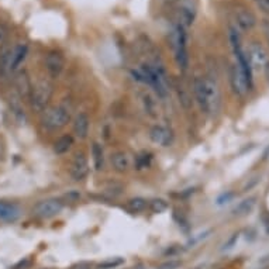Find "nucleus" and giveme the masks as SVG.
<instances>
[{
  "label": "nucleus",
  "mask_w": 269,
  "mask_h": 269,
  "mask_svg": "<svg viewBox=\"0 0 269 269\" xmlns=\"http://www.w3.org/2000/svg\"><path fill=\"white\" fill-rule=\"evenodd\" d=\"M148 207V200L144 197H133L127 202V208L131 213H142Z\"/></svg>",
  "instance_id": "24"
},
{
  "label": "nucleus",
  "mask_w": 269,
  "mask_h": 269,
  "mask_svg": "<svg viewBox=\"0 0 269 269\" xmlns=\"http://www.w3.org/2000/svg\"><path fill=\"white\" fill-rule=\"evenodd\" d=\"M9 107H10V110H12L13 116L16 117L19 122H23V120H24L25 113L19 95H14V93H13L12 96H10V99H9Z\"/></svg>",
  "instance_id": "21"
},
{
  "label": "nucleus",
  "mask_w": 269,
  "mask_h": 269,
  "mask_svg": "<svg viewBox=\"0 0 269 269\" xmlns=\"http://www.w3.org/2000/svg\"><path fill=\"white\" fill-rule=\"evenodd\" d=\"M44 64H45V69L49 74V76L52 78H59L65 68V58L62 56V54L56 52V51H52V52H48L45 59H44Z\"/></svg>",
  "instance_id": "10"
},
{
  "label": "nucleus",
  "mask_w": 269,
  "mask_h": 269,
  "mask_svg": "<svg viewBox=\"0 0 269 269\" xmlns=\"http://www.w3.org/2000/svg\"><path fill=\"white\" fill-rule=\"evenodd\" d=\"M230 83H231L232 92L237 96H245L248 91L251 89V85L248 80L245 79L244 74L241 72L237 65H232L231 71H230Z\"/></svg>",
  "instance_id": "9"
},
{
  "label": "nucleus",
  "mask_w": 269,
  "mask_h": 269,
  "mask_svg": "<svg viewBox=\"0 0 269 269\" xmlns=\"http://www.w3.org/2000/svg\"><path fill=\"white\" fill-rule=\"evenodd\" d=\"M21 216L19 204L10 202H0V221L2 223H14Z\"/></svg>",
  "instance_id": "14"
},
{
  "label": "nucleus",
  "mask_w": 269,
  "mask_h": 269,
  "mask_svg": "<svg viewBox=\"0 0 269 269\" xmlns=\"http://www.w3.org/2000/svg\"><path fill=\"white\" fill-rule=\"evenodd\" d=\"M262 28H263V34H265V37H266V41L269 43V20H263Z\"/></svg>",
  "instance_id": "33"
},
{
  "label": "nucleus",
  "mask_w": 269,
  "mask_h": 269,
  "mask_svg": "<svg viewBox=\"0 0 269 269\" xmlns=\"http://www.w3.org/2000/svg\"><path fill=\"white\" fill-rule=\"evenodd\" d=\"M140 103H141V107H142V111H144L148 117H151V118H158L159 116L158 100H157V98L154 96L153 93L148 92V91L141 93Z\"/></svg>",
  "instance_id": "13"
},
{
  "label": "nucleus",
  "mask_w": 269,
  "mask_h": 269,
  "mask_svg": "<svg viewBox=\"0 0 269 269\" xmlns=\"http://www.w3.org/2000/svg\"><path fill=\"white\" fill-rule=\"evenodd\" d=\"M196 17V5L193 0H181L177 6V21L185 28H189Z\"/></svg>",
  "instance_id": "8"
},
{
  "label": "nucleus",
  "mask_w": 269,
  "mask_h": 269,
  "mask_svg": "<svg viewBox=\"0 0 269 269\" xmlns=\"http://www.w3.org/2000/svg\"><path fill=\"white\" fill-rule=\"evenodd\" d=\"M261 262H262V263L269 262V254H268V255H265V257H263L262 259H261Z\"/></svg>",
  "instance_id": "37"
},
{
  "label": "nucleus",
  "mask_w": 269,
  "mask_h": 269,
  "mask_svg": "<svg viewBox=\"0 0 269 269\" xmlns=\"http://www.w3.org/2000/svg\"><path fill=\"white\" fill-rule=\"evenodd\" d=\"M52 91H54V87L49 80H38L37 83L33 86V91H31V107L38 113L45 110V107L48 106L49 100L52 98Z\"/></svg>",
  "instance_id": "4"
},
{
  "label": "nucleus",
  "mask_w": 269,
  "mask_h": 269,
  "mask_svg": "<svg viewBox=\"0 0 269 269\" xmlns=\"http://www.w3.org/2000/svg\"><path fill=\"white\" fill-rule=\"evenodd\" d=\"M234 17H235V24H237V27H238L240 30L250 31L257 25V17H255V14L251 12V10H248V9H245V7L237 9Z\"/></svg>",
  "instance_id": "12"
},
{
  "label": "nucleus",
  "mask_w": 269,
  "mask_h": 269,
  "mask_svg": "<svg viewBox=\"0 0 269 269\" xmlns=\"http://www.w3.org/2000/svg\"><path fill=\"white\" fill-rule=\"evenodd\" d=\"M255 206H257V197H248V199H244L243 202H240L237 207L232 210V213L238 217H245L254 212Z\"/></svg>",
  "instance_id": "20"
},
{
  "label": "nucleus",
  "mask_w": 269,
  "mask_h": 269,
  "mask_svg": "<svg viewBox=\"0 0 269 269\" xmlns=\"http://www.w3.org/2000/svg\"><path fill=\"white\" fill-rule=\"evenodd\" d=\"M28 54V47L27 44H17L12 48V54H10V72H16L20 68V65L24 62L25 56Z\"/></svg>",
  "instance_id": "17"
},
{
  "label": "nucleus",
  "mask_w": 269,
  "mask_h": 269,
  "mask_svg": "<svg viewBox=\"0 0 269 269\" xmlns=\"http://www.w3.org/2000/svg\"><path fill=\"white\" fill-rule=\"evenodd\" d=\"M148 208L153 213H164L166 208H168V203L164 199H153V200L148 202Z\"/></svg>",
  "instance_id": "26"
},
{
  "label": "nucleus",
  "mask_w": 269,
  "mask_h": 269,
  "mask_svg": "<svg viewBox=\"0 0 269 269\" xmlns=\"http://www.w3.org/2000/svg\"><path fill=\"white\" fill-rule=\"evenodd\" d=\"M193 93L196 103L202 113L207 116H214L221 103L220 87L212 78H195L193 80Z\"/></svg>",
  "instance_id": "1"
},
{
  "label": "nucleus",
  "mask_w": 269,
  "mask_h": 269,
  "mask_svg": "<svg viewBox=\"0 0 269 269\" xmlns=\"http://www.w3.org/2000/svg\"><path fill=\"white\" fill-rule=\"evenodd\" d=\"M69 172H71V177L74 179L75 182H82L87 177V175H89V161L82 151L75 154Z\"/></svg>",
  "instance_id": "7"
},
{
  "label": "nucleus",
  "mask_w": 269,
  "mask_h": 269,
  "mask_svg": "<svg viewBox=\"0 0 269 269\" xmlns=\"http://www.w3.org/2000/svg\"><path fill=\"white\" fill-rule=\"evenodd\" d=\"M65 199H67L68 202H78L80 199V193H78L76 190H71V192H68L67 195H65Z\"/></svg>",
  "instance_id": "29"
},
{
  "label": "nucleus",
  "mask_w": 269,
  "mask_h": 269,
  "mask_svg": "<svg viewBox=\"0 0 269 269\" xmlns=\"http://www.w3.org/2000/svg\"><path fill=\"white\" fill-rule=\"evenodd\" d=\"M5 41H6V30L0 25V47L5 44Z\"/></svg>",
  "instance_id": "35"
},
{
  "label": "nucleus",
  "mask_w": 269,
  "mask_h": 269,
  "mask_svg": "<svg viewBox=\"0 0 269 269\" xmlns=\"http://www.w3.org/2000/svg\"><path fill=\"white\" fill-rule=\"evenodd\" d=\"M171 40L172 49H173V55H175V61H176L177 68L186 72L189 68V36H188V28H185L184 25L179 23L173 24L171 30Z\"/></svg>",
  "instance_id": "2"
},
{
  "label": "nucleus",
  "mask_w": 269,
  "mask_h": 269,
  "mask_svg": "<svg viewBox=\"0 0 269 269\" xmlns=\"http://www.w3.org/2000/svg\"><path fill=\"white\" fill-rule=\"evenodd\" d=\"M89 130H91V118L86 113H79L76 114L74 120V134L76 138L79 140H86L89 135Z\"/></svg>",
  "instance_id": "16"
},
{
  "label": "nucleus",
  "mask_w": 269,
  "mask_h": 269,
  "mask_svg": "<svg viewBox=\"0 0 269 269\" xmlns=\"http://www.w3.org/2000/svg\"><path fill=\"white\" fill-rule=\"evenodd\" d=\"M179 266H181V262H179V261H169V262L161 265V268L159 269H177Z\"/></svg>",
  "instance_id": "31"
},
{
  "label": "nucleus",
  "mask_w": 269,
  "mask_h": 269,
  "mask_svg": "<svg viewBox=\"0 0 269 269\" xmlns=\"http://www.w3.org/2000/svg\"><path fill=\"white\" fill-rule=\"evenodd\" d=\"M124 262V259L120 257L117 258H109V259H106L103 262L99 263V268L100 269H114L117 266H120L122 263Z\"/></svg>",
  "instance_id": "27"
},
{
  "label": "nucleus",
  "mask_w": 269,
  "mask_h": 269,
  "mask_svg": "<svg viewBox=\"0 0 269 269\" xmlns=\"http://www.w3.org/2000/svg\"><path fill=\"white\" fill-rule=\"evenodd\" d=\"M111 166L113 169L118 173H124L131 168V158L127 153L124 151H117L111 155Z\"/></svg>",
  "instance_id": "18"
},
{
  "label": "nucleus",
  "mask_w": 269,
  "mask_h": 269,
  "mask_svg": "<svg viewBox=\"0 0 269 269\" xmlns=\"http://www.w3.org/2000/svg\"><path fill=\"white\" fill-rule=\"evenodd\" d=\"M247 58L250 62V67L254 71H263V68L269 61L268 51L265 49L261 43H251L247 49Z\"/></svg>",
  "instance_id": "5"
},
{
  "label": "nucleus",
  "mask_w": 269,
  "mask_h": 269,
  "mask_svg": "<svg viewBox=\"0 0 269 269\" xmlns=\"http://www.w3.org/2000/svg\"><path fill=\"white\" fill-rule=\"evenodd\" d=\"M30 265H31L30 259H24V261H21L19 265H16V266H14V269H25V268H28Z\"/></svg>",
  "instance_id": "34"
},
{
  "label": "nucleus",
  "mask_w": 269,
  "mask_h": 269,
  "mask_svg": "<svg viewBox=\"0 0 269 269\" xmlns=\"http://www.w3.org/2000/svg\"><path fill=\"white\" fill-rule=\"evenodd\" d=\"M248 181H250V182H247V184H245L244 192H247V190L252 189V188H254V186H255V185H257L258 182L261 181V176H258V175H257V176L251 177V179H248Z\"/></svg>",
  "instance_id": "30"
},
{
  "label": "nucleus",
  "mask_w": 269,
  "mask_h": 269,
  "mask_svg": "<svg viewBox=\"0 0 269 269\" xmlns=\"http://www.w3.org/2000/svg\"><path fill=\"white\" fill-rule=\"evenodd\" d=\"M263 12L269 13V0H255Z\"/></svg>",
  "instance_id": "32"
},
{
  "label": "nucleus",
  "mask_w": 269,
  "mask_h": 269,
  "mask_svg": "<svg viewBox=\"0 0 269 269\" xmlns=\"http://www.w3.org/2000/svg\"><path fill=\"white\" fill-rule=\"evenodd\" d=\"M238 238H240V232H237V234H234L231 238L228 240L226 244H224V248H223V250H226V251L231 250L232 247L237 244V241H238Z\"/></svg>",
  "instance_id": "28"
},
{
  "label": "nucleus",
  "mask_w": 269,
  "mask_h": 269,
  "mask_svg": "<svg viewBox=\"0 0 269 269\" xmlns=\"http://www.w3.org/2000/svg\"><path fill=\"white\" fill-rule=\"evenodd\" d=\"M14 85H16V91L19 93L20 99H30L33 83H31L30 76L25 71H20L19 74L16 75Z\"/></svg>",
  "instance_id": "15"
},
{
  "label": "nucleus",
  "mask_w": 269,
  "mask_h": 269,
  "mask_svg": "<svg viewBox=\"0 0 269 269\" xmlns=\"http://www.w3.org/2000/svg\"><path fill=\"white\" fill-rule=\"evenodd\" d=\"M71 120V113L67 107L64 106H56V107H51L48 110L44 111V116L41 118L44 129L49 130V131H58V130L64 129Z\"/></svg>",
  "instance_id": "3"
},
{
  "label": "nucleus",
  "mask_w": 269,
  "mask_h": 269,
  "mask_svg": "<svg viewBox=\"0 0 269 269\" xmlns=\"http://www.w3.org/2000/svg\"><path fill=\"white\" fill-rule=\"evenodd\" d=\"M263 74H265V79H266V82L269 83V61L266 62V65L263 68Z\"/></svg>",
  "instance_id": "36"
},
{
  "label": "nucleus",
  "mask_w": 269,
  "mask_h": 269,
  "mask_svg": "<svg viewBox=\"0 0 269 269\" xmlns=\"http://www.w3.org/2000/svg\"><path fill=\"white\" fill-rule=\"evenodd\" d=\"M150 140L159 147H169L173 141V134L168 127L164 126H154L150 130Z\"/></svg>",
  "instance_id": "11"
},
{
  "label": "nucleus",
  "mask_w": 269,
  "mask_h": 269,
  "mask_svg": "<svg viewBox=\"0 0 269 269\" xmlns=\"http://www.w3.org/2000/svg\"><path fill=\"white\" fill-rule=\"evenodd\" d=\"M92 157H93V166L96 171H102L104 166V153L103 147L99 142H93L92 145Z\"/></svg>",
  "instance_id": "23"
},
{
  "label": "nucleus",
  "mask_w": 269,
  "mask_h": 269,
  "mask_svg": "<svg viewBox=\"0 0 269 269\" xmlns=\"http://www.w3.org/2000/svg\"><path fill=\"white\" fill-rule=\"evenodd\" d=\"M64 208V203L58 199H45L38 202L33 207V213L40 219H51L55 217L56 214H59Z\"/></svg>",
  "instance_id": "6"
},
{
  "label": "nucleus",
  "mask_w": 269,
  "mask_h": 269,
  "mask_svg": "<svg viewBox=\"0 0 269 269\" xmlns=\"http://www.w3.org/2000/svg\"><path fill=\"white\" fill-rule=\"evenodd\" d=\"M10 54L12 48H7L0 52V79H7L10 72Z\"/></svg>",
  "instance_id": "22"
},
{
  "label": "nucleus",
  "mask_w": 269,
  "mask_h": 269,
  "mask_svg": "<svg viewBox=\"0 0 269 269\" xmlns=\"http://www.w3.org/2000/svg\"><path fill=\"white\" fill-rule=\"evenodd\" d=\"M74 137L71 134H65L59 137L58 140L55 141V144H54V153L56 155H65L68 154L72 147H74Z\"/></svg>",
  "instance_id": "19"
},
{
  "label": "nucleus",
  "mask_w": 269,
  "mask_h": 269,
  "mask_svg": "<svg viewBox=\"0 0 269 269\" xmlns=\"http://www.w3.org/2000/svg\"><path fill=\"white\" fill-rule=\"evenodd\" d=\"M151 162H153V155L150 153H141L138 154L137 157H135V166H137V169H147L151 165Z\"/></svg>",
  "instance_id": "25"
}]
</instances>
